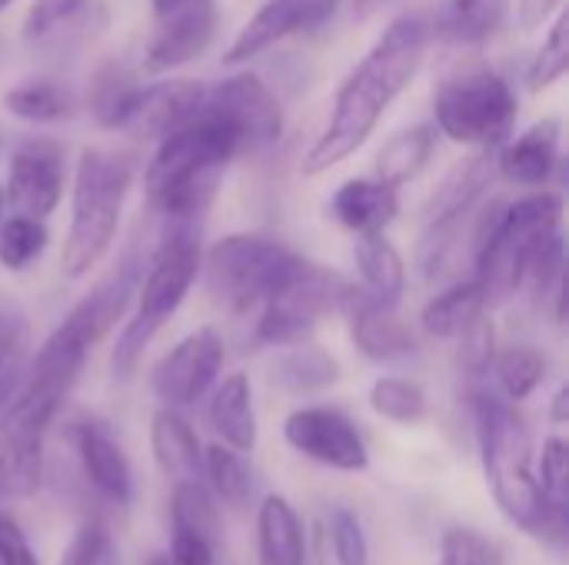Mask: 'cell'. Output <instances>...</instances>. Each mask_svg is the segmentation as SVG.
Returning <instances> with one entry per match:
<instances>
[{"mask_svg":"<svg viewBox=\"0 0 569 565\" xmlns=\"http://www.w3.org/2000/svg\"><path fill=\"white\" fill-rule=\"evenodd\" d=\"M430 40V20L420 10H407L387 23L370 53L340 83L330 120L303 157L307 176L333 170L373 137L383 113L420 73Z\"/></svg>","mask_w":569,"mask_h":565,"instance_id":"1","label":"cell"},{"mask_svg":"<svg viewBox=\"0 0 569 565\" xmlns=\"http://www.w3.org/2000/svg\"><path fill=\"white\" fill-rule=\"evenodd\" d=\"M473 426H477L483 473L500 513L537 539H553L557 533H563V509L553 506L537 483L530 463L533 456L530 430L513 410V403L493 393H477Z\"/></svg>","mask_w":569,"mask_h":565,"instance_id":"2","label":"cell"},{"mask_svg":"<svg viewBox=\"0 0 569 565\" xmlns=\"http://www.w3.org/2000/svg\"><path fill=\"white\" fill-rule=\"evenodd\" d=\"M200 220H163V233L137 280V306L120 326L110 353V373L117 380L137 373L153 336L177 316L200 276Z\"/></svg>","mask_w":569,"mask_h":565,"instance_id":"3","label":"cell"},{"mask_svg":"<svg viewBox=\"0 0 569 565\" xmlns=\"http://www.w3.org/2000/svg\"><path fill=\"white\" fill-rule=\"evenodd\" d=\"M233 157H240L233 137L213 117L197 110L193 120L157 140L143 173L150 210L163 220H200Z\"/></svg>","mask_w":569,"mask_h":565,"instance_id":"4","label":"cell"},{"mask_svg":"<svg viewBox=\"0 0 569 565\" xmlns=\"http://www.w3.org/2000/svg\"><path fill=\"white\" fill-rule=\"evenodd\" d=\"M563 196L553 190H533L513 203H490L473 230L477 280L487 293V303H507L523 290V276L533 250L543 236L560 230Z\"/></svg>","mask_w":569,"mask_h":565,"instance_id":"5","label":"cell"},{"mask_svg":"<svg viewBox=\"0 0 569 565\" xmlns=\"http://www.w3.org/2000/svg\"><path fill=\"white\" fill-rule=\"evenodd\" d=\"M133 173L137 167L127 153L103 147H87L80 153L70 190V226L60 250V270L70 280L87 276L113 246Z\"/></svg>","mask_w":569,"mask_h":565,"instance_id":"6","label":"cell"},{"mask_svg":"<svg viewBox=\"0 0 569 565\" xmlns=\"http://www.w3.org/2000/svg\"><path fill=\"white\" fill-rule=\"evenodd\" d=\"M307 263V256L273 236L230 233L203 253L200 270L207 276L210 296L223 310L247 313L273 296L283 283H290Z\"/></svg>","mask_w":569,"mask_h":565,"instance_id":"7","label":"cell"},{"mask_svg":"<svg viewBox=\"0 0 569 565\" xmlns=\"http://www.w3.org/2000/svg\"><path fill=\"white\" fill-rule=\"evenodd\" d=\"M433 127L470 150H497L517 127V93L493 67H467L433 93Z\"/></svg>","mask_w":569,"mask_h":565,"instance_id":"8","label":"cell"},{"mask_svg":"<svg viewBox=\"0 0 569 565\" xmlns=\"http://www.w3.org/2000/svg\"><path fill=\"white\" fill-rule=\"evenodd\" d=\"M347 280L327 266L307 263L290 283H283L273 296L260 303V316L253 323V336L263 346L287 350L310 343L327 316L337 313Z\"/></svg>","mask_w":569,"mask_h":565,"instance_id":"9","label":"cell"},{"mask_svg":"<svg viewBox=\"0 0 569 565\" xmlns=\"http://www.w3.org/2000/svg\"><path fill=\"white\" fill-rule=\"evenodd\" d=\"M493 170L497 163L490 160V150H477L470 160L457 163L440 183V190L433 193L427 206V230L420 240V270L427 276H437L453 256L460 226L473 213L477 200L490 190Z\"/></svg>","mask_w":569,"mask_h":565,"instance_id":"10","label":"cell"},{"mask_svg":"<svg viewBox=\"0 0 569 565\" xmlns=\"http://www.w3.org/2000/svg\"><path fill=\"white\" fill-rule=\"evenodd\" d=\"M200 110L233 137L240 153H260L283 137V107L277 93L250 70L207 87Z\"/></svg>","mask_w":569,"mask_h":565,"instance_id":"11","label":"cell"},{"mask_svg":"<svg viewBox=\"0 0 569 565\" xmlns=\"http://www.w3.org/2000/svg\"><path fill=\"white\" fill-rule=\"evenodd\" d=\"M67 190V153L53 137H27L13 147L7 163L3 203L13 213L47 220Z\"/></svg>","mask_w":569,"mask_h":565,"instance_id":"12","label":"cell"},{"mask_svg":"<svg viewBox=\"0 0 569 565\" xmlns=\"http://www.w3.org/2000/svg\"><path fill=\"white\" fill-rule=\"evenodd\" d=\"M283 440L293 453L337 473H363L370 466L360 426L333 406L293 410L283 423Z\"/></svg>","mask_w":569,"mask_h":565,"instance_id":"13","label":"cell"},{"mask_svg":"<svg viewBox=\"0 0 569 565\" xmlns=\"http://www.w3.org/2000/svg\"><path fill=\"white\" fill-rule=\"evenodd\" d=\"M223 356H227L223 336L213 326H200V330L187 333L150 370L153 396L170 410L193 406L217 383V376L223 370Z\"/></svg>","mask_w":569,"mask_h":565,"instance_id":"14","label":"cell"},{"mask_svg":"<svg viewBox=\"0 0 569 565\" xmlns=\"http://www.w3.org/2000/svg\"><path fill=\"white\" fill-rule=\"evenodd\" d=\"M217 3L183 0L163 13H153V33L143 50V73H170L193 63L217 37Z\"/></svg>","mask_w":569,"mask_h":565,"instance_id":"15","label":"cell"},{"mask_svg":"<svg viewBox=\"0 0 569 565\" xmlns=\"http://www.w3.org/2000/svg\"><path fill=\"white\" fill-rule=\"evenodd\" d=\"M337 7L340 0H267L230 40L223 63H250L253 57H263L277 43L323 27L327 20H333Z\"/></svg>","mask_w":569,"mask_h":565,"instance_id":"16","label":"cell"},{"mask_svg":"<svg viewBox=\"0 0 569 565\" xmlns=\"http://www.w3.org/2000/svg\"><path fill=\"white\" fill-rule=\"evenodd\" d=\"M337 313H343L353 346L373 363H393L417 350L413 330L400 320L393 303L377 300L363 286L347 283Z\"/></svg>","mask_w":569,"mask_h":565,"instance_id":"17","label":"cell"},{"mask_svg":"<svg viewBox=\"0 0 569 565\" xmlns=\"http://www.w3.org/2000/svg\"><path fill=\"white\" fill-rule=\"evenodd\" d=\"M220 543L217 500L203 480L173 483L170 496V559L177 565H213Z\"/></svg>","mask_w":569,"mask_h":565,"instance_id":"18","label":"cell"},{"mask_svg":"<svg viewBox=\"0 0 569 565\" xmlns=\"http://www.w3.org/2000/svg\"><path fill=\"white\" fill-rule=\"evenodd\" d=\"M110 23L107 0H33L20 33L37 50H77Z\"/></svg>","mask_w":569,"mask_h":565,"instance_id":"19","label":"cell"},{"mask_svg":"<svg viewBox=\"0 0 569 565\" xmlns=\"http://www.w3.org/2000/svg\"><path fill=\"white\" fill-rule=\"evenodd\" d=\"M560 140H563V127L557 117H543L517 137L510 133L497 147L500 150L493 160L497 173L513 186H527V190L547 186L560 167Z\"/></svg>","mask_w":569,"mask_h":565,"instance_id":"20","label":"cell"},{"mask_svg":"<svg viewBox=\"0 0 569 565\" xmlns=\"http://www.w3.org/2000/svg\"><path fill=\"white\" fill-rule=\"evenodd\" d=\"M203 93H207V83L190 80V77L143 83L137 93L127 133L143 137V140H163L167 133H173L187 120H193V113L203 103Z\"/></svg>","mask_w":569,"mask_h":565,"instance_id":"21","label":"cell"},{"mask_svg":"<svg viewBox=\"0 0 569 565\" xmlns=\"http://www.w3.org/2000/svg\"><path fill=\"white\" fill-rule=\"evenodd\" d=\"M70 440H73L77 460H80L83 476L90 480V486L100 496L113 500V503H130L133 473H130V463H127L123 450L107 433V426H100L97 420H80V423L70 426Z\"/></svg>","mask_w":569,"mask_h":565,"instance_id":"22","label":"cell"},{"mask_svg":"<svg viewBox=\"0 0 569 565\" xmlns=\"http://www.w3.org/2000/svg\"><path fill=\"white\" fill-rule=\"evenodd\" d=\"M397 210H400L397 186H390L377 176L347 180L337 186V193L330 200V216L357 236L383 233L397 220Z\"/></svg>","mask_w":569,"mask_h":565,"instance_id":"23","label":"cell"},{"mask_svg":"<svg viewBox=\"0 0 569 565\" xmlns=\"http://www.w3.org/2000/svg\"><path fill=\"white\" fill-rule=\"evenodd\" d=\"M430 20V37L453 47L490 40L507 20V0H440Z\"/></svg>","mask_w":569,"mask_h":565,"instance_id":"24","label":"cell"},{"mask_svg":"<svg viewBox=\"0 0 569 565\" xmlns=\"http://www.w3.org/2000/svg\"><path fill=\"white\" fill-rule=\"evenodd\" d=\"M257 563L307 565L303 523L287 496H267L257 513Z\"/></svg>","mask_w":569,"mask_h":565,"instance_id":"25","label":"cell"},{"mask_svg":"<svg viewBox=\"0 0 569 565\" xmlns=\"http://www.w3.org/2000/svg\"><path fill=\"white\" fill-rule=\"evenodd\" d=\"M150 446L157 466L173 480H203V446L193 426L170 406H163L150 423Z\"/></svg>","mask_w":569,"mask_h":565,"instance_id":"26","label":"cell"},{"mask_svg":"<svg viewBox=\"0 0 569 565\" xmlns=\"http://www.w3.org/2000/svg\"><path fill=\"white\" fill-rule=\"evenodd\" d=\"M210 426L217 436L240 450L253 453L257 446V410H253V386L247 373H230L210 396Z\"/></svg>","mask_w":569,"mask_h":565,"instance_id":"27","label":"cell"},{"mask_svg":"<svg viewBox=\"0 0 569 565\" xmlns=\"http://www.w3.org/2000/svg\"><path fill=\"white\" fill-rule=\"evenodd\" d=\"M140 80L133 70H127L123 63H100L90 77L87 87V110L97 120L100 130H120L127 133L137 93H140Z\"/></svg>","mask_w":569,"mask_h":565,"instance_id":"28","label":"cell"},{"mask_svg":"<svg viewBox=\"0 0 569 565\" xmlns=\"http://www.w3.org/2000/svg\"><path fill=\"white\" fill-rule=\"evenodd\" d=\"M487 310H490L487 293H483L480 280L473 276V280L453 283L443 293H437L423 306L420 323L433 340H460L480 316H487Z\"/></svg>","mask_w":569,"mask_h":565,"instance_id":"29","label":"cell"},{"mask_svg":"<svg viewBox=\"0 0 569 565\" xmlns=\"http://www.w3.org/2000/svg\"><path fill=\"white\" fill-rule=\"evenodd\" d=\"M353 263L360 273V286L367 293H373L383 303H400L403 290H407V263L400 256V250L383 236V233H367L357 236L353 246Z\"/></svg>","mask_w":569,"mask_h":565,"instance_id":"30","label":"cell"},{"mask_svg":"<svg viewBox=\"0 0 569 565\" xmlns=\"http://www.w3.org/2000/svg\"><path fill=\"white\" fill-rule=\"evenodd\" d=\"M433 150H437V127L417 123V127L400 130L377 153V180L400 190L403 183L417 180L427 170Z\"/></svg>","mask_w":569,"mask_h":565,"instance_id":"31","label":"cell"},{"mask_svg":"<svg viewBox=\"0 0 569 565\" xmlns=\"http://www.w3.org/2000/svg\"><path fill=\"white\" fill-rule=\"evenodd\" d=\"M3 107L10 117L33 123V127H50L60 120H70L77 110V97L70 87L60 80H23L13 90L3 93Z\"/></svg>","mask_w":569,"mask_h":565,"instance_id":"32","label":"cell"},{"mask_svg":"<svg viewBox=\"0 0 569 565\" xmlns=\"http://www.w3.org/2000/svg\"><path fill=\"white\" fill-rule=\"evenodd\" d=\"M337 380H340V363L327 350H320L313 343L287 346L283 356L273 366V383L283 393H293V396L330 390Z\"/></svg>","mask_w":569,"mask_h":565,"instance_id":"33","label":"cell"},{"mask_svg":"<svg viewBox=\"0 0 569 565\" xmlns=\"http://www.w3.org/2000/svg\"><path fill=\"white\" fill-rule=\"evenodd\" d=\"M203 476L207 486L213 493L217 503L243 513L250 506L253 496V466L247 463V453L227 446V443H213L203 453Z\"/></svg>","mask_w":569,"mask_h":565,"instance_id":"34","label":"cell"},{"mask_svg":"<svg viewBox=\"0 0 569 565\" xmlns=\"http://www.w3.org/2000/svg\"><path fill=\"white\" fill-rule=\"evenodd\" d=\"M27 363V313L17 300L0 296V406L10 403Z\"/></svg>","mask_w":569,"mask_h":565,"instance_id":"35","label":"cell"},{"mask_svg":"<svg viewBox=\"0 0 569 565\" xmlns=\"http://www.w3.org/2000/svg\"><path fill=\"white\" fill-rule=\"evenodd\" d=\"M47 243H50V233L43 220L13 213L10 220L0 223V266L10 273H23L43 256Z\"/></svg>","mask_w":569,"mask_h":565,"instance_id":"36","label":"cell"},{"mask_svg":"<svg viewBox=\"0 0 569 565\" xmlns=\"http://www.w3.org/2000/svg\"><path fill=\"white\" fill-rule=\"evenodd\" d=\"M370 406L377 416L397 423V426H413L427 416V393L403 376H380L370 386Z\"/></svg>","mask_w":569,"mask_h":565,"instance_id":"37","label":"cell"},{"mask_svg":"<svg viewBox=\"0 0 569 565\" xmlns=\"http://www.w3.org/2000/svg\"><path fill=\"white\" fill-rule=\"evenodd\" d=\"M493 370H497V380H500L503 396L510 403H520V400L533 396V390L543 383L547 360L533 346H507L503 353H497Z\"/></svg>","mask_w":569,"mask_h":565,"instance_id":"38","label":"cell"},{"mask_svg":"<svg viewBox=\"0 0 569 565\" xmlns=\"http://www.w3.org/2000/svg\"><path fill=\"white\" fill-rule=\"evenodd\" d=\"M553 17L557 20L550 23L547 37H543V43H540V50H537V57H533V63L527 70V83H530L533 93L550 90L553 83H560L569 67V20L563 10H557Z\"/></svg>","mask_w":569,"mask_h":565,"instance_id":"39","label":"cell"},{"mask_svg":"<svg viewBox=\"0 0 569 565\" xmlns=\"http://www.w3.org/2000/svg\"><path fill=\"white\" fill-rule=\"evenodd\" d=\"M440 565H507V549L473 526H450L440 539Z\"/></svg>","mask_w":569,"mask_h":565,"instance_id":"40","label":"cell"},{"mask_svg":"<svg viewBox=\"0 0 569 565\" xmlns=\"http://www.w3.org/2000/svg\"><path fill=\"white\" fill-rule=\"evenodd\" d=\"M330 543L340 565H370V543L357 513L330 509Z\"/></svg>","mask_w":569,"mask_h":565,"instance_id":"41","label":"cell"},{"mask_svg":"<svg viewBox=\"0 0 569 565\" xmlns=\"http://www.w3.org/2000/svg\"><path fill=\"white\" fill-rule=\"evenodd\" d=\"M567 480H569V453L563 436H550L540 453L537 483L547 493V500L560 509H567Z\"/></svg>","mask_w":569,"mask_h":565,"instance_id":"42","label":"cell"},{"mask_svg":"<svg viewBox=\"0 0 569 565\" xmlns=\"http://www.w3.org/2000/svg\"><path fill=\"white\" fill-rule=\"evenodd\" d=\"M497 360V330L490 316H480L463 336H460V366L470 376H487Z\"/></svg>","mask_w":569,"mask_h":565,"instance_id":"43","label":"cell"},{"mask_svg":"<svg viewBox=\"0 0 569 565\" xmlns=\"http://www.w3.org/2000/svg\"><path fill=\"white\" fill-rule=\"evenodd\" d=\"M107 556H110V533H107V526L103 523H83L73 533V539H70L60 565H107Z\"/></svg>","mask_w":569,"mask_h":565,"instance_id":"44","label":"cell"},{"mask_svg":"<svg viewBox=\"0 0 569 565\" xmlns=\"http://www.w3.org/2000/svg\"><path fill=\"white\" fill-rule=\"evenodd\" d=\"M0 546H3L10 565H40L33 549L27 546V536L20 533V526L10 516H0Z\"/></svg>","mask_w":569,"mask_h":565,"instance_id":"45","label":"cell"},{"mask_svg":"<svg viewBox=\"0 0 569 565\" xmlns=\"http://www.w3.org/2000/svg\"><path fill=\"white\" fill-rule=\"evenodd\" d=\"M563 7V0H517V20L523 30H537L543 27L557 10Z\"/></svg>","mask_w":569,"mask_h":565,"instance_id":"46","label":"cell"},{"mask_svg":"<svg viewBox=\"0 0 569 565\" xmlns=\"http://www.w3.org/2000/svg\"><path fill=\"white\" fill-rule=\"evenodd\" d=\"M567 400H569V390L567 386H560V393L553 396V410H550L553 423H567Z\"/></svg>","mask_w":569,"mask_h":565,"instance_id":"47","label":"cell"},{"mask_svg":"<svg viewBox=\"0 0 569 565\" xmlns=\"http://www.w3.org/2000/svg\"><path fill=\"white\" fill-rule=\"evenodd\" d=\"M177 3H183V0H150V10H153V13H163V10H170V7H177Z\"/></svg>","mask_w":569,"mask_h":565,"instance_id":"48","label":"cell"},{"mask_svg":"<svg viewBox=\"0 0 569 565\" xmlns=\"http://www.w3.org/2000/svg\"><path fill=\"white\" fill-rule=\"evenodd\" d=\"M150 565H177L170 556H157V559H150Z\"/></svg>","mask_w":569,"mask_h":565,"instance_id":"49","label":"cell"},{"mask_svg":"<svg viewBox=\"0 0 569 565\" xmlns=\"http://www.w3.org/2000/svg\"><path fill=\"white\" fill-rule=\"evenodd\" d=\"M13 3H17V0H0V13H3V10H10Z\"/></svg>","mask_w":569,"mask_h":565,"instance_id":"50","label":"cell"},{"mask_svg":"<svg viewBox=\"0 0 569 565\" xmlns=\"http://www.w3.org/2000/svg\"><path fill=\"white\" fill-rule=\"evenodd\" d=\"M0 565H10L7 563V553H3V546H0Z\"/></svg>","mask_w":569,"mask_h":565,"instance_id":"51","label":"cell"},{"mask_svg":"<svg viewBox=\"0 0 569 565\" xmlns=\"http://www.w3.org/2000/svg\"><path fill=\"white\" fill-rule=\"evenodd\" d=\"M0 213H3V190H0Z\"/></svg>","mask_w":569,"mask_h":565,"instance_id":"52","label":"cell"}]
</instances>
